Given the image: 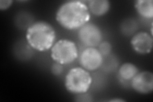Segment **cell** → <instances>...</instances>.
Wrapping results in <instances>:
<instances>
[{
  "label": "cell",
  "mask_w": 153,
  "mask_h": 102,
  "mask_svg": "<svg viewBox=\"0 0 153 102\" xmlns=\"http://www.w3.org/2000/svg\"><path fill=\"white\" fill-rule=\"evenodd\" d=\"M91 13L87 4L80 1H68L57 10L56 20L65 30H79L89 22Z\"/></svg>",
  "instance_id": "cell-1"
},
{
  "label": "cell",
  "mask_w": 153,
  "mask_h": 102,
  "mask_svg": "<svg viewBox=\"0 0 153 102\" xmlns=\"http://www.w3.org/2000/svg\"><path fill=\"white\" fill-rule=\"evenodd\" d=\"M26 39L31 48L38 52L51 49L56 42V33L50 23L39 21L33 22L26 33Z\"/></svg>",
  "instance_id": "cell-2"
},
{
  "label": "cell",
  "mask_w": 153,
  "mask_h": 102,
  "mask_svg": "<svg viewBox=\"0 0 153 102\" xmlns=\"http://www.w3.org/2000/svg\"><path fill=\"white\" fill-rule=\"evenodd\" d=\"M92 82V77L89 71L82 67H75L67 73L65 79V86L70 93L79 95L87 93Z\"/></svg>",
  "instance_id": "cell-3"
},
{
  "label": "cell",
  "mask_w": 153,
  "mask_h": 102,
  "mask_svg": "<svg viewBox=\"0 0 153 102\" xmlns=\"http://www.w3.org/2000/svg\"><path fill=\"white\" fill-rule=\"evenodd\" d=\"M78 47L68 39H61L55 42L51 49L52 60L62 65H69L79 57Z\"/></svg>",
  "instance_id": "cell-4"
},
{
  "label": "cell",
  "mask_w": 153,
  "mask_h": 102,
  "mask_svg": "<svg viewBox=\"0 0 153 102\" xmlns=\"http://www.w3.org/2000/svg\"><path fill=\"white\" fill-rule=\"evenodd\" d=\"M78 38L83 45L87 47H96L102 42L103 35L101 30L97 25L88 22L79 29Z\"/></svg>",
  "instance_id": "cell-5"
},
{
  "label": "cell",
  "mask_w": 153,
  "mask_h": 102,
  "mask_svg": "<svg viewBox=\"0 0 153 102\" xmlns=\"http://www.w3.org/2000/svg\"><path fill=\"white\" fill-rule=\"evenodd\" d=\"M103 56L96 47H87L79 56V63L81 67L89 71L98 70L102 66Z\"/></svg>",
  "instance_id": "cell-6"
},
{
  "label": "cell",
  "mask_w": 153,
  "mask_h": 102,
  "mask_svg": "<svg viewBox=\"0 0 153 102\" xmlns=\"http://www.w3.org/2000/svg\"><path fill=\"white\" fill-rule=\"evenodd\" d=\"M131 86L137 93L142 95L151 93L153 90V74L149 71H139L130 82Z\"/></svg>",
  "instance_id": "cell-7"
},
{
  "label": "cell",
  "mask_w": 153,
  "mask_h": 102,
  "mask_svg": "<svg viewBox=\"0 0 153 102\" xmlns=\"http://www.w3.org/2000/svg\"><path fill=\"white\" fill-rule=\"evenodd\" d=\"M130 44L136 53L138 54H148L151 52L153 45V38L151 34L140 31L134 35Z\"/></svg>",
  "instance_id": "cell-8"
},
{
  "label": "cell",
  "mask_w": 153,
  "mask_h": 102,
  "mask_svg": "<svg viewBox=\"0 0 153 102\" xmlns=\"http://www.w3.org/2000/svg\"><path fill=\"white\" fill-rule=\"evenodd\" d=\"M88 7L91 13L97 17L107 14L111 9V3L108 0H92L88 2Z\"/></svg>",
  "instance_id": "cell-9"
},
{
  "label": "cell",
  "mask_w": 153,
  "mask_h": 102,
  "mask_svg": "<svg viewBox=\"0 0 153 102\" xmlns=\"http://www.w3.org/2000/svg\"><path fill=\"white\" fill-rule=\"evenodd\" d=\"M139 72L138 67L131 63L123 64L118 71V77L121 81L131 82L132 79Z\"/></svg>",
  "instance_id": "cell-10"
},
{
  "label": "cell",
  "mask_w": 153,
  "mask_h": 102,
  "mask_svg": "<svg viewBox=\"0 0 153 102\" xmlns=\"http://www.w3.org/2000/svg\"><path fill=\"white\" fill-rule=\"evenodd\" d=\"M134 7L141 17L147 19L153 18L152 0H137L134 4Z\"/></svg>",
  "instance_id": "cell-11"
},
{
  "label": "cell",
  "mask_w": 153,
  "mask_h": 102,
  "mask_svg": "<svg viewBox=\"0 0 153 102\" xmlns=\"http://www.w3.org/2000/svg\"><path fill=\"white\" fill-rule=\"evenodd\" d=\"M33 23V17L26 12L18 13L15 17V24L20 30H25Z\"/></svg>",
  "instance_id": "cell-12"
},
{
  "label": "cell",
  "mask_w": 153,
  "mask_h": 102,
  "mask_svg": "<svg viewBox=\"0 0 153 102\" xmlns=\"http://www.w3.org/2000/svg\"><path fill=\"white\" fill-rule=\"evenodd\" d=\"M120 28L121 31L124 36H130L134 35L138 28V24L133 19H127L121 22Z\"/></svg>",
  "instance_id": "cell-13"
},
{
  "label": "cell",
  "mask_w": 153,
  "mask_h": 102,
  "mask_svg": "<svg viewBox=\"0 0 153 102\" xmlns=\"http://www.w3.org/2000/svg\"><path fill=\"white\" fill-rule=\"evenodd\" d=\"M98 49L103 56H106L111 52L112 45L108 42H102L98 45Z\"/></svg>",
  "instance_id": "cell-14"
},
{
  "label": "cell",
  "mask_w": 153,
  "mask_h": 102,
  "mask_svg": "<svg viewBox=\"0 0 153 102\" xmlns=\"http://www.w3.org/2000/svg\"><path fill=\"white\" fill-rule=\"evenodd\" d=\"M51 71L52 74L54 75L59 76L64 71L63 65L59 64V63H58L55 62L54 63L52 64V65L51 68Z\"/></svg>",
  "instance_id": "cell-15"
},
{
  "label": "cell",
  "mask_w": 153,
  "mask_h": 102,
  "mask_svg": "<svg viewBox=\"0 0 153 102\" xmlns=\"http://www.w3.org/2000/svg\"><path fill=\"white\" fill-rule=\"evenodd\" d=\"M77 96L76 97L75 101H93L92 96H90L89 95L87 94V93H82V94H79V95H76Z\"/></svg>",
  "instance_id": "cell-16"
},
{
  "label": "cell",
  "mask_w": 153,
  "mask_h": 102,
  "mask_svg": "<svg viewBox=\"0 0 153 102\" xmlns=\"http://www.w3.org/2000/svg\"><path fill=\"white\" fill-rule=\"evenodd\" d=\"M13 1L12 0H1L0 1V10H6L12 5Z\"/></svg>",
  "instance_id": "cell-17"
},
{
  "label": "cell",
  "mask_w": 153,
  "mask_h": 102,
  "mask_svg": "<svg viewBox=\"0 0 153 102\" xmlns=\"http://www.w3.org/2000/svg\"><path fill=\"white\" fill-rule=\"evenodd\" d=\"M109 101H111V102H123V101H125V100H123V99L114 98V99L111 100Z\"/></svg>",
  "instance_id": "cell-18"
}]
</instances>
